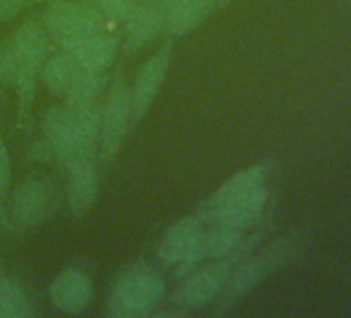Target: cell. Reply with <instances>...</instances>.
Masks as SVG:
<instances>
[{
    "label": "cell",
    "mask_w": 351,
    "mask_h": 318,
    "mask_svg": "<svg viewBox=\"0 0 351 318\" xmlns=\"http://www.w3.org/2000/svg\"><path fill=\"white\" fill-rule=\"evenodd\" d=\"M226 0H176L165 11L163 32L169 38H182L203 25L215 11L228 7Z\"/></svg>",
    "instance_id": "cell-13"
},
{
    "label": "cell",
    "mask_w": 351,
    "mask_h": 318,
    "mask_svg": "<svg viewBox=\"0 0 351 318\" xmlns=\"http://www.w3.org/2000/svg\"><path fill=\"white\" fill-rule=\"evenodd\" d=\"M269 166L256 164L226 180L205 203L203 219L228 223L240 230L250 228L263 213L269 197Z\"/></svg>",
    "instance_id": "cell-1"
},
{
    "label": "cell",
    "mask_w": 351,
    "mask_h": 318,
    "mask_svg": "<svg viewBox=\"0 0 351 318\" xmlns=\"http://www.w3.org/2000/svg\"><path fill=\"white\" fill-rule=\"evenodd\" d=\"M203 217H184L176 221L159 242V258L163 265L182 267V273H191L205 258L203 252Z\"/></svg>",
    "instance_id": "cell-9"
},
{
    "label": "cell",
    "mask_w": 351,
    "mask_h": 318,
    "mask_svg": "<svg viewBox=\"0 0 351 318\" xmlns=\"http://www.w3.org/2000/svg\"><path fill=\"white\" fill-rule=\"evenodd\" d=\"M17 75V56L11 44L0 46V81L13 83Z\"/></svg>",
    "instance_id": "cell-23"
},
{
    "label": "cell",
    "mask_w": 351,
    "mask_h": 318,
    "mask_svg": "<svg viewBox=\"0 0 351 318\" xmlns=\"http://www.w3.org/2000/svg\"><path fill=\"white\" fill-rule=\"evenodd\" d=\"M173 42L161 46L141 69L136 81L130 85V126H136L147 110L153 106L171 64Z\"/></svg>",
    "instance_id": "cell-10"
},
{
    "label": "cell",
    "mask_w": 351,
    "mask_h": 318,
    "mask_svg": "<svg viewBox=\"0 0 351 318\" xmlns=\"http://www.w3.org/2000/svg\"><path fill=\"white\" fill-rule=\"evenodd\" d=\"M11 46L17 56V75H15L13 85L19 97V116L25 118L36 97L38 75L42 71L44 60L50 54V36L42 23L25 21L15 32Z\"/></svg>",
    "instance_id": "cell-3"
},
{
    "label": "cell",
    "mask_w": 351,
    "mask_h": 318,
    "mask_svg": "<svg viewBox=\"0 0 351 318\" xmlns=\"http://www.w3.org/2000/svg\"><path fill=\"white\" fill-rule=\"evenodd\" d=\"M34 314L36 308L25 289L15 279L0 275V318H27Z\"/></svg>",
    "instance_id": "cell-20"
},
{
    "label": "cell",
    "mask_w": 351,
    "mask_h": 318,
    "mask_svg": "<svg viewBox=\"0 0 351 318\" xmlns=\"http://www.w3.org/2000/svg\"><path fill=\"white\" fill-rule=\"evenodd\" d=\"M165 295V281L153 269L124 273L108 295V314L134 316L151 312Z\"/></svg>",
    "instance_id": "cell-5"
},
{
    "label": "cell",
    "mask_w": 351,
    "mask_h": 318,
    "mask_svg": "<svg viewBox=\"0 0 351 318\" xmlns=\"http://www.w3.org/2000/svg\"><path fill=\"white\" fill-rule=\"evenodd\" d=\"M38 3H42V0H0V23L13 21Z\"/></svg>",
    "instance_id": "cell-24"
},
{
    "label": "cell",
    "mask_w": 351,
    "mask_h": 318,
    "mask_svg": "<svg viewBox=\"0 0 351 318\" xmlns=\"http://www.w3.org/2000/svg\"><path fill=\"white\" fill-rule=\"evenodd\" d=\"M165 9L153 5H141L138 11L126 21L124 29V52L132 54L151 44L163 32Z\"/></svg>",
    "instance_id": "cell-15"
},
{
    "label": "cell",
    "mask_w": 351,
    "mask_h": 318,
    "mask_svg": "<svg viewBox=\"0 0 351 318\" xmlns=\"http://www.w3.org/2000/svg\"><path fill=\"white\" fill-rule=\"evenodd\" d=\"M108 87V75L106 71H87L81 69L71 83V87L64 93V106L71 110H83L87 106H93L99 101L104 89Z\"/></svg>",
    "instance_id": "cell-16"
},
{
    "label": "cell",
    "mask_w": 351,
    "mask_h": 318,
    "mask_svg": "<svg viewBox=\"0 0 351 318\" xmlns=\"http://www.w3.org/2000/svg\"><path fill=\"white\" fill-rule=\"evenodd\" d=\"M93 5L106 15L108 21L126 23L141 7L138 0H93Z\"/></svg>",
    "instance_id": "cell-21"
},
{
    "label": "cell",
    "mask_w": 351,
    "mask_h": 318,
    "mask_svg": "<svg viewBox=\"0 0 351 318\" xmlns=\"http://www.w3.org/2000/svg\"><path fill=\"white\" fill-rule=\"evenodd\" d=\"M69 172L66 203L75 217L87 215L99 195V170L93 155H85L64 164Z\"/></svg>",
    "instance_id": "cell-11"
},
{
    "label": "cell",
    "mask_w": 351,
    "mask_h": 318,
    "mask_svg": "<svg viewBox=\"0 0 351 318\" xmlns=\"http://www.w3.org/2000/svg\"><path fill=\"white\" fill-rule=\"evenodd\" d=\"M79 71L81 66L77 64V60L66 50H62V52L50 54L44 60L40 73H42V83L48 89V93L60 97L66 93V89L71 87Z\"/></svg>",
    "instance_id": "cell-18"
},
{
    "label": "cell",
    "mask_w": 351,
    "mask_h": 318,
    "mask_svg": "<svg viewBox=\"0 0 351 318\" xmlns=\"http://www.w3.org/2000/svg\"><path fill=\"white\" fill-rule=\"evenodd\" d=\"M130 128V85L124 77L114 79L110 91L99 103V128H97V155L104 164H110L118 155L122 140Z\"/></svg>",
    "instance_id": "cell-7"
},
{
    "label": "cell",
    "mask_w": 351,
    "mask_h": 318,
    "mask_svg": "<svg viewBox=\"0 0 351 318\" xmlns=\"http://www.w3.org/2000/svg\"><path fill=\"white\" fill-rule=\"evenodd\" d=\"M226 3H232V0H226Z\"/></svg>",
    "instance_id": "cell-26"
},
{
    "label": "cell",
    "mask_w": 351,
    "mask_h": 318,
    "mask_svg": "<svg viewBox=\"0 0 351 318\" xmlns=\"http://www.w3.org/2000/svg\"><path fill=\"white\" fill-rule=\"evenodd\" d=\"M95 295V285L89 273L81 269H64L50 285V302L54 308L66 314L83 312Z\"/></svg>",
    "instance_id": "cell-12"
},
{
    "label": "cell",
    "mask_w": 351,
    "mask_h": 318,
    "mask_svg": "<svg viewBox=\"0 0 351 318\" xmlns=\"http://www.w3.org/2000/svg\"><path fill=\"white\" fill-rule=\"evenodd\" d=\"M42 25L48 36L62 46L91 34L108 32L106 15L93 3H79V0L52 3L42 15Z\"/></svg>",
    "instance_id": "cell-6"
},
{
    "label": "cell",
    "mask_w": 351,
    "mask_h": 318,
    "mask_svg": "<svg viewBox=\"0 0 351 318\" xmlns=\"http://www.w3.org/2000/svg\"><path fill=\"white\" fill-rule=\"evenodd\" d=\"M73 122H75V110L66 108L64 103L62 106H54L46 112V118H44V126H42V140H40V147L56 157H60L66 140H69V134H71V128H73Z\"/></svg>",
    "instance_id": "cell-17"
},
{
    "label": "cell",
    "mask_w": 351,
    "mask_h": 318,
    "mask_svg": "<svg viewBox=\"0 0 351 318\" xmlns=\"http://www.w3.org/2000/svg\"><path fill=\"white\" fill-rule=\"evenodd\" d=\"M62 50H66L81 69L108 71L118 58L120 40L108 32H99V34H91L81 40L69 42L62 46Z\"/></svg>",
    "instance_id": "cell-14"
},
{
    "label": "cell",
    "mask_w": 351,
    "mask_h": 318,
    "mask_svg": "<svg viewBox=\"0 0 351 318\" xmlns=\"http://www.w3.org/2000/svg\"><path fill=\"white\" fill-rule=\"evenodd\" d=\"M240 260L242 250L228 258H219L203 269H193L189 277L182 281V285L173 291L171 304L180 310H195L215 302L221 295L230 275L234 273Z\"/></svg>",
    "instance_id": "cell-8"
},
{
    "label": "cell",
    "mask_w": 351,
    "mask_h": 318,
    "mask_svg": "<svg viewBox=\"0 0 351 318\" xmlns=\"http://www.w3.org/2000/svg\"><path fill=\"white\" fill-rule=\"evenodd\" d=\"M295 252H298V236L289 234V236L275 240L273 244H269L254 256L240 260L219 295V312H226L238 299H242L252 289H256L263 281L275 275L283 265H287V260Z\"/></svg>",
    "instance_id": "cell-2"
},
{
    "label": "cell",
    "mask_w": 351,
    "mask_h": 318,
    "mask_svg": "<svg viewBox=\"0 0 351 318\" xmlns=\"http://www.w3.org/2000/svg\"><path fill=\"white\" fill-rule=\"evenodd\" d=\"M13 182V164H11V153L7 143L0 136V201L5 199L9 186Z\"/></svg>",
    "instance_id": "cell-22"
},
{
    "label": "cell",
    "mask_w": 351,
    "mask_h": 318,
    "mask_svg": "<svg viewBox=\"0 0 351 318\" xmlns=\"http://www.w3.org/2000/svg\"><path fill=\"white\" fill-rule=\"evenodd\" d=\"M60 201V188L52 176L32 174L13 193L11 219L19 230L36 228L56 215Z\"/></svg>",
    "instance_id": "cell-4"
},
{
    "label": "cell",
    "mask_w": 351,
    "mask_h": 318,
    "mask_svg": "<svg viewBox=\"0 0 351 318\" xmlns=\"http://www.w3.org/2000/svg\"><path fill=\"white\" fill-rule=\"evenodd\" d=\"M244 246V230L211 221V228L203 232V252L205 258H228L236 252H240Z\"/></svg>",
    "instance_id": "cell-19"
},
{
    "label": "cell",
    "mask_w": 351,
    "mask_h": 318,
    "mask_svg": "<svg viewBox=\"0 0 351 318\" xmlns=\"http://www.w3.org/2000/svg\"><path fill=\"white\" fill-rule=\"evenodd\" d=\"M138 3L141 5H153V7H161V9H169L173 3H176V0H138Z\"/></svg>",
    "instance_id": "cell-25"
}]
</instances>
